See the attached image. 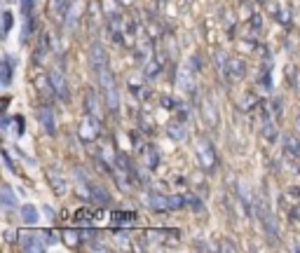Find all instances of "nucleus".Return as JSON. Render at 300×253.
<instances>
[{
	"label": "nucleus",
	"instance_id": "f257e3e1",
	"mask_svg": "<svg viewBox=\"0 0 300 253\" xmlns=\"http://www.w3.org/2000/svg\"><path fill=\"white\" fill-rule=\"evenodd\" d=\"M96 77H99V85H101L103 94H106V103H108V108L115 113V110L120 108V99H117L115 80H113V73L108 70V63L101 66V68H96Z\"/></svg>",
	"mask_w": 300,
	"mask_h": 253
},
{
	"label": "nucleus",
	"instance_id": "9b49d317",
	"mask_svg": "<svg viewBox=\"0 0 300 253\" xmlns=\"http://www.w3.org/2000/svg\"><path fill=\"white\" fill-rule=\"evenodd\" d=\"M3 19H5V24H3V35H7L10 33V28H12V14L5 12L3 14Z\"/></svg>",
	"mask_w": 300,
	"mask_h": 253
},
{
	"label": "nucleus",
	"instance_id": "423d86ee",
	"mask_svg": "<svg viewBox=\"0 0 300 253\" xmlns=\"http://www.w3.org/2000/svg\"><path fill=\"white\" fill-rule=\"evenodd\" d=\"M21 216H24L26 223H35V220H38V209L31 206V204H24L21 206Z\"/></svg>",
	"mask_w": 300,
	"mask_h": 253
},
{
	"label": "nucleus",
	"instance_id": "9d476101",
	"mask_svg": "<svg viewBox=\"0 0 300 253\" xmlns=\"http://www.w3.org/2000/svg\"><path fill=\"white\" fill-rule=\"evenodd\" d=\"M33 3L35 0H21V12H24V17H31V12H33Z\"/></svg>",
	"mask_w": 300,
	"mask_h": 253
},
{
	"label": "nucleus",
	"instance_id": "39448f33",
	"mask_svg": "<svg viewBox=\"0 0 300 253\" xmlns=\"http://www.w3.org/2000/svg\"><path fill=\"white\" fill-rule=\"evenodd\" d=\"M38 120L45 124L47 134H54V117H52V108H40L38 110Z\"/></svg>",
	"mask_w": 300,
	"mask_h": 253
},
{
	"label": "nucleus",
	"instance_id": "6e6552de",
	"mask_svg": "<svg viewBox=\"0 0 300 253\" xmlns=\"http://www.w3.org/2000/svg\"><path fill=\"white\" fill-rule=\"evenodd\" d=\"M3 206H14V195L12 190H10V185H3Z\"/></svg>",
	"mask_w": 300,
	"mask_h": 253
},
{
	"label": "nucleus",
	"instance_id": "1a4fd4ad",
	"mask_svg": "<svg viewBox=\"0 0 300 253\" xmlns=\"http://www.w3.org/2000/svg\"><path fill=\"white\" fill-rule=\"evenodd\" d=\"M66 3L68 0H52V10H54V17H63V12H66Z\"/></svg>",
	"mask_w": 300,
	"mask_h": 253
},
{
	"label": "nucleus",
	"instance_id": "7ed1b4c3",
	"mask_svg": "<svg viewBox=\"0 0 300 253\" xmlns=\"http://www.w3.org/2000/svg\"><path fill=\"white\" fill-rule=\"evenodd\" d=\"M49 80H52V87H54L56 94L61 96V99H68V85H66V80H63L61 70H52Z\"/></svg>",
	"mask_w": 300,
	"mask_h": 253
},
{
	"label": "nucleus",
	"instance_id": "f03ea898",
	"mask_svg": "<svg viewBox=\"0 0 300 253\" xmlns=\"http://www.w3.org/2000/svg\"><path fill=\"white\" fill-rule=\"evenodd\" d=\"M197 152H199V159H202V164L209 166V169H213V164H216V155H213V148L211 143H202L197 145Z\"/></svg>",
	"mask_w": 300,
	"mask_h": 253
},
{
	"label": "nucleus",
	"instance_id": "ddd939ff",
	"mask_svg": "<svg viewBox=\"0 0 300 253\" xmlns=\"http://www.w3.org/2000/svg\"><path fill=\"white\" fill-rule=\"evenodd\" d=\"M14 124H17V134L21 136V134H24V117L17 115V117H14Z\"/></svg>",
	"mask_w": 300,
	"mask_h": 253
},
{
	"label": "nucleus",
	"instance_id": "f8f14e48",
	"mask_svg": "<svg viewBox=\"0 0 300 253\" xmlns=\"http://www.w3.org/2000/svg\"><path fill=\"white\" fill-rule=\"evenodd\" d=\"M169 134L174 138H183V129H181V124H171L169 127Z\"/></svg>",
	"mask_w": 300,
	"mask_h": 253
},
{
	"label": "nucleus",
	"instance_id": "0eeeda50",
	"mask_svg": "<svg viewBox=\"0 0 300 253\" xmlns=\"http://www.w3.org/2000/svg\"><path fill=\"white\" fill-rule=\"evenodd\" d=\"M10 77H12V59L5 56V61H3V85H10Z\"/></svg>",
	"mask_w": 300,
	"mask_h": 253
},
{
	"label": "nucleus",
	"instance_id": "20e7f679",
	"mask_svg": "<svg viewBox=\"0 0 300 253\" xmlns=\"http://www.w3.org/2000/svg\"><path fill=\"white\" fill-rule=\"evenodd\" d=\"M21 244H24V248H28V251H42V241L38 234H31V232H21Z\"/></svg>",
	"mask_w": 300,
	"mask_h": 253
}]
</instances>
